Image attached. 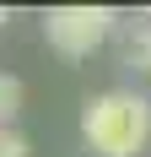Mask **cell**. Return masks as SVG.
Returning a JSON list of instances; mask_svg holds the SVG:
<instances>
[{
    "label": "cell",
    "instance_id": "cell-1",
    "mask_svg": "<svg viewBox=\"0 0 151 157\" xmlns=\"http://www.w3.org/2000/svg\"><path fill=\"white\" fill-rule=\"evenodd\" d=\"M81 136L92 157H135L151 141V103L140 92H103L81 114Z\"/></svg>",
    "mask_w": 151,
    "mask_h": 157
},
{
    "label": "cell",
    "instance_id": "cell-5",
    "mask_svg": "<svg viewBox=\"0 0 151 157\" xmlns=\"http://www.w3.org/2000/svg\"><path fill=\"white\" fill-rule=\"evenodd\" d=\"M130 60H135L140 71H151V27H146V33H135V44H130Z\"/></svg>",
    "mask_w": 151,
    "mask_h": 157
},
{
    "label": "cell",
    "instance_id": "cell-2",
    "mask_svg": "<svg viewBox=\"0 0 151 157\" xmlns=\"http://www.w3.org/2000/svg\"><path fill=\"white\" fill-rule=\"evenodd\" d=\"M108 27H113L108 6H54L43 16V33H49V44L60 54H92L108 38Z\"/></svg>",
    "mask_w": 151,
    "mask_h": 157
},
{
    "label": "cell",
    "instance_id": "cell-3",
    "mask_svg": "<svg viewBox=\"0 0 151 157\" xmlns=\"http://www.w3.org/2000/svg\"><path fill=\"white\" fill-rule=\"evenodd\" d=\"M16 109H22V81L0 71V125H11V119H16Z\"/></svg>",
    "mask_w": 151,
    "mask_h": 157
},
{
    "label": "cell",
    "instance_id": "cell-4",
    "mask_svg": "<svg viewBox=\"0 0 151 157\" xmlns=\"http://www.w3.org/2000/svg\"><path fill=\"white\" fill-rule=\"evenodd\" d=\"M32 146H27V136H22V130L16 125H0V157H27Z\"/></svg>",
    "mask_w": 151,
    "mask_h": 157
},
{
    "label": "cell",
    "instance_id": "cell-6",
    "mask_svg": "<svg viewBox=\"0 0 151 157\" xmlns=\"http://www.w3.org/2000/svg\"><path fill=\"white\" fill-rule=\"evenodd\" d=\"M6 22H11V16H6V6H0V27H6Z\"/></svg>",
    "mask_w": 151,
    "mask_h": 157
}]
</instances>
